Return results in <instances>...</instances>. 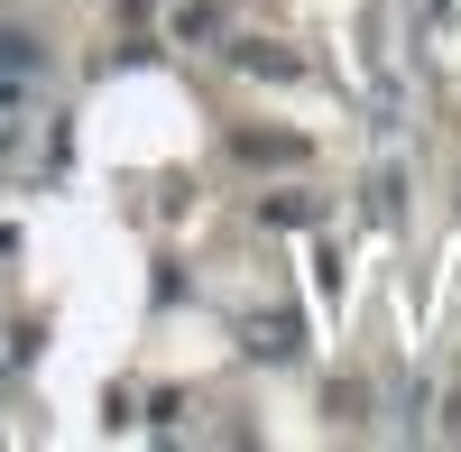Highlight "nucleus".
Instances as JSON below:
<instances>
[{"label":"nucleus","mask_w":461,"mask_h":452,"mask_svg":"<svg viewBox=\"0 0 461 452\" xmlns=\"http://www.w3.org/2000/svg\"><path fill=\"white\" fill-rule=\"evenodd\" d=\"M0 74H10V84H37V74H47V56H37L28 28H0Z\"/></svg>","instance_id":"1"}]
</instances>
